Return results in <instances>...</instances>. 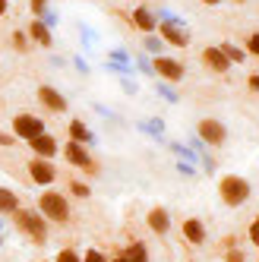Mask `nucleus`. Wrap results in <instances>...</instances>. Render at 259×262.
Masks as SVG:
<instances>
[{
	"mask_svg": "<svg viewBox=\"0 0 259 262\" xmlns=\"http://www.w3.org/2000/svg\"><path fill=\"white\" fill-rule=\"evenodd\" d=\"M10 218H13V224H16V231H19L26 240H32L35 247H45V243H48L51 224H48V218H45L38 209H16Z\"/></svg>",
	"mask_w": 259,
	"mask_h": 262,
	"instance_id": "f257e3e1",
	"label": "nucleus"
},
{
	"mask_svg": "<svg viewBox=\"0 0 259 262\" xmlns=\"http://www.w3.org/2000/svg\"><path fill=\"white\" fill-rule=\"evenodd\" d=\"M35 209L48 218V224H67L70 215H73V202H70L67 193H57L54 186H48V190H41L38 205H35Z\"/></svg>",
	"mask_w": 259,
	"mask_h": 262,
	"instance_id": "f03ea898",
	"label": "nucleus"
},
{
	"mask_svg": "<svg viewBox=\"0 0 259 262\" xmlns=\"http://www.w3.org/2000/svg\"><path fill=\"white\" fill-rule=\"evenodd\" d=\"M253 196V183L240 174H225L218 177V199L228 205V209H240V205H247Z\"/></svg>",
	"mask_w": 259,
	"mask_h": 262,
	"instance_id": "7ed1b4c3",
	"label": "nucleus"
},
{
	"mask_svg": "<svg viewBox=\"0 0 259 262\" xmlns=\"http://www.w3.org/2000/svg\"><path fill=\"white\" fill-rule=\"evenodd\" d=\"M60 155L67 158V164L70 167H76V171H85V174H92L95 177L101 167H98V161L92 158V152H89V145H82V142H73V139H67L63 145H60Z\"/></svg>",
	"mask_w": 259,
	"mask_h": 262,
	"instance_id": "20e7f679",
	"label": "nucleus"
},
{
	"mask_svg": "<svg viewBox=\"0 0 259 262\" xmlns=\"http://www.w3.org/2000/svg\"><path fill=\"white\" fill-rule=\"evenodd\" d=\"M158 35L164 38V45L168 48H174V51H187L190 48V41H193V35H190V26L180 19H161L158 23Z\"/></svg>",
	"mask_w": 259,
	"mask_h": 262,
	"instance_id": "39448f33",
	"label": "nucleus"
},
{
	"mask_svg": "<svg viewBox=\"0 0 259 262\" xmlns=\"http://www.w3.org/2000/svg\"><path fill=\"white\" fill-rule=\"evenodd\" d=\"M10 133L19 139V142H32L35 136H41V133H48V123L38 117V114H16L13 120H10Z\"/></svg>",
	"mask_w": 259,
	"mask_h": 262,
	"instance_id": "423d86ee",
	"label": "nucleus"
},
{
	"mask_svg": "<svg viewBox=\"0 0 259 262\" xmlns=\"http://www.w3.org/2000/svg\"><path fill=\"white\" fill-rule=\"evenodd\" d=\"M152 70H155V79H164V82H171V85H177L183 76H187L183 60L171 57V54H155V57H152Z\"/></svg>",
	"mask_w": 259,
	"mask_h": 262,
	"instance_id": "0eeeda50",
	"label": "nucleus"
},
{
	"mask_svg": "<svg viewBox=\"0 0 259 262\" xmlns=\"http://www.w3.org/2000/svg\"><path fill=\"white\" fill-rule=\"evenodd\" d=\"M196 136L206 142L209 148H221V145L228 142V126L221 123V120H215V117H202L196 123Z\"/></svg>",
	"mask_w": 259,
	"mask_h": 262,
	"instance_id": "6e6552de",
	"label": "nucleus"
},
{
	"mask_svg": "<svg viewBox=\"0 0 259 262\" xmlns=\"http://www.w3.org/2000/svg\"><path fill=\"white\" fill-rule=\"evenodd\" d=\"M199 60H202V67H206L209 73H215V76H228L231 67H234L218 45H206V48H202V54H199Z\"/></svg>",
	"mask_w": 259,
	"mask_h": 262,
	"instance_id": "1a4fd4ad",
	"label": "nucleus"
},
{
	"mask_svg": "<svg viewBox=\"0 0 259 262\" xmlns=\"http://www.w3.org/2000/svg\"><path fill=\"white\" fill-rule=\"evenodd\" d=\"M35 98H38V104L45 111H51V114H67L70 111V101L60 89H54V85H38V92H35Z\"/></svg>",
	"mask_w": 259,
	"mask_h": 262,
	"instance_id": "9d476101",
	"label": "nucleus"
},
{
	"mask_svg": "<svg viewBox=\"0 0 259 262\" xmlns=\"http://www.w3.org/2000/svg\"><path fill=\"white\" fill-rule=\"evenodd\" d=\"M29 177H32V183H38V186H54V180H57V167H54V161L51 158H35L32 155V161H29Z\"/></svg>",
	"mask_w": 259,
	"mask_h": 262,
	"instance_id": "9b49d317",
	"label": "nucleus"
},
{
	"mask_svg": "<svg viewBox=\"0 0 259 262\" xmlns=\"http://www.w3.org/2000/svg\"><path fill=\"white\" fill-rule=\"evenodd\" d=\"M130 23H133L136 32L149 35V32H158V16H155V7L152 4H139L133 7V13H130Z\"/></svg>",
	"mask_w": 259,
	"mask_h": 262,
	"instance_id": "f8f14e48",
	"label": "nucleus"
},
{
	"mask_svg": "<svg viewBox=\"0 0 259 262\" xmlns=\"http://www.w3.org/2000/svg\"><path fill=\"white\" fill-rule=\"evenodd\" d=\"M29 145V152L35 155V158H57L60 155V142L57 139H54V133H51V129H48V133H41V136H35L32 142H26Z\"/></svg>",
	"mask_w": 259,
	"mask_h": 262,
	"instance_id": "ddd939ff",
	"label": "nucleus"
},
{
	"mask_svg": "<svg viewBox=\"0 0 259 262\" xmlns=\"http://www.w3.org/2000/svg\"><path fill=\"white\" fill-rule=\"evenodd\" d=\"M26 32H29V38H32V45H38V48H45V51H54V32L41 23V19H32L26 23Z\"/></svg>",
	"mask_w": 259,
	"mask_h": 262,
	"instance_id": "4468645a",
	"label": "nucleus"
},
{
	"mask_svg": "<svg viewBox=\"0 0 259 262\" xmlns=\"http://www.w3.org/2000/svg\"><path fill=\"white\" fill-rule=\"evenodd\" d=\"M145 224H149V231H152V234L164 237V234L171 231V212L164 209V205H152L149 215H145Z\"/></svg>",
	"mask_w": 259,
	"mask_h": 262,
	"instance_id": "2eb2a0df",
	"label": "nucleus"
},
{
	"mask_svg": "<svg viewBox=\"0 0 259 262\" xmlns=\"http://www.w3.org/2000/svg\"><path fill=\"white\" fill-rule=\"evenodd\" d=\"M180 234H183V240L190 243V247H202V243H206V224H202L199 218H187L180 224Z\"/></svg>",
	"mask_w": 259,
	"mask_h": 262,
	"instance_id": "dca6fc26",
	"label": "nucleus"
},
{
	"mask_svg": "<svg viewBox=\"0 0 259 262\" xmlns=\"http://www.w3.org/2000/svg\"><path fill=\"white\" fill-rule=\"evenodd\" d=\"M67 136L73 139V142H82V145H95V133L89 129V123L85 120H79V117H73L70 123H67Z\"/></svg>",
	"mask_w": 259,
	"mask_h": 262,
	"instance_id": "f3484780",
	"label": "nucleus"
},
{
	"mask_svg": "<svg viewBox=\"0 0 259 262\" xmlns=\"http://www.w3.org/2000/svg\"><path fill=\"white\" fill-rule=\"evenodd\" d=\"M16 209H23V199L16 196L10 186H0V215L7 218V215H13Z\"/></svg>",
	"mask_w": 259,
	"mask_h": 262,
	"instance_id": "a211bd4d",
	"label": "nucleus"
},
{
	"mask_svg": "<svg viewBox=\"0 0 259 262\" xmlns=\"http://www.w3.org/2000/svg\"><path fill=\"white\" fill-rule=\"evenodd\" d=\"M120 256H123L126 262H149V250H145V243H142V240L126 243V247L120 250Z\"/></svg>",
	"mask_w": 259,
	"mask_h": 262,
	"instance_id": "6ab92c4d",
	"label": "nucleus"
},
{
	"mask_svg": "<svg viewBox=\"0 0 259 262\" xmlns=\"http://www.w3.org/2000/svg\"><path fill=\"white\" fill-rule=\"evenodd\" d=\"M221 51H225V57L234 63V67H240V63H247V57H250V54L244 51V45H234V41H221L218 45Z\"/></svg>",
	"mask_w": 259,
	"mask_h": 262,
	"instance_id": "aec40b11",
	"label": "nucleus"
},
{
	"mask_svg": "<svg viewBox=\"0 0 259 262\" xmlns=\"http://www.w3.org/2000/svg\"><path fill=\"white\" fill-rule=\"evenodd\" d=\"M142 51L149 54V57H155V54L168 51V45H164V38H161L158 32H149V35H142Z\"/></svg>",
	"mask_w": 259,
	"mask_h": 262,
	"instance_id": "412c9836",
	"label": "nucleus"
},
{
	"mask_svg": "<svg viewBox=\"0 0 259 262\" xmlns=\"http://www.w3.org/2000/svg\"><path fill=\"white\" fill-rule=\"evenodd\" d=\"M136 126L142 129L145 136H155V139H161V136H164V120H161V117H142Z\"/></svg>",
	"mask_w": 259,
	"mask_h": 262,
	"instance_id": "4be33fe9",
	"label": "nucleus"
},
{
	"mask_svg": "<svg viewBox=\"0 0 259 262\" xmlns=\"http://www.w3.org/2000/svg\"><path fill=\"white\" fill-rule=\"evenodd\" d=\"M10 45H13V51H16V54H29V48H32L29 32H26V29H16V32L10 35Z\"/></svg>",
	"mask_w": 259,
	"mask_h": 262,
	"instance_id": "5701e85b",
	"label": "nucleus"
},
{
	"mask_svg": "<svg viewBox=\"0 0 259 262\" xmlns=\"http://www.w3.org/2000/svg\"><path fill=\"white\" fill-rule=\"evenodd\" d=\"M155 92H158V95L168 101V104H177V101H180V92H177L171 82H164V79H155Z\"/></svg>",
	"mask_w": 259,
	"mask_h": 262,
	"instance_id": "b1692460",
	"label": "nucleus"
},
{
	"mask_svg": "<svg viewBox=\"0 0 259 262\" xmlns=\"http://www.w3.org/2000/svg\"><path fill=\"white\" fill-rule=\"evenodd\" d=\"M171 152L177 155V161H190V164H199V155L193 152L190 145H183V142H171Z\"/></svg>",
	"mask_w": 259,
	"mask_h": 262,
	"instance_id": "393cba45",
	"label": "nucleus"
},
{
	"mask_svg": "<svg viewBox=\"0 0 259 262\" xmlns=\"http://www.w3.org/2000/svg\"><path fill=\"white\" fill-rule=\"evenodd\" d=\"M133 63H136V73H142V76H155V70H152V57H149L145 51H139V54H136Z\"/></svg>",
	"mask_w": 259,
	"mask_h": 262,
	"instance_id": "a878e982",
	"label": "nucleus"
},
{
	"mask_svg": "<svg viewBox=\"0 0 259 262\" xmlns=\"http://www.w3.org/2000/svg\"><path fill=\"white\" fill-rule=\"evenodd\" d=\"M67 190H70V196H76V199H89V196H92V186H89L85 180H76V177L70 180Z\"/></svg>",
	"mask_w": 259,
	"mask_h": 262,
	"instance_id": "bb28decb",
	"label": "nucleus"
},
{
	"mask_svg": "<svg viewBox=\"0 0 259 262\" xmlns=\"http://www.w3.org/2000/svg\"><path fill=\"white\" fill-rule=\"evenodd\" d=\"M54 262H82V253H76L73 247H63L57 256H54Z\"/></svg>",
	"mask_w": 259,
	"mask_h": 262,
	"instance_id": "cd10ccee",
	"label": "nucleus"
},
{
	"mask_svg": "<svg viewBox=\"0 0 259 262\" xmlns=\"http://www.w3.org/2000/svg\"><path fill=\"white\" fill-rule=\"evenodd\" d=\"M244 51L250 54V57H259V32H250L247 41H244Z\"/></svg>",
	"mask_w": 259,
	"mask_h": 262,
	"instance_id": "c85d7f7f",
	"label": "nucleus"
},
{
	"mask_svg": "<svg viewBox=\"0 0 259 262\" xmlns=\"http://www.w3.org/2000/svg\"><path fill=\"white\" fill-rule=\"evenodd\" d=\"M221 256H225V262H247V253L240 250V247H228V250H221Z\"/></svg>",
	"mask_w": 259,
	"mask_h": 262,
	"instance_id": "c756f323",
	"label": "nucleus"
},
{
	"mask_svg": "<svg viewBox=\"0 0 259 262\" xmlns=\"http://www.w3.org/2000/svg\"><path fill=\"white\" fill-rule=\"evenodd\" d=\"M29 10H32L35 19H41L45 10H51V0H29Z\"/></svg>",
	"mask_w": 259,
	"mask_h": 262,
	"instance_id": "7c9ffc66",
	"label": "nucleus"
},
{
	"mask_svg": "<svg viewBox=\"0 0 259 262\" xmlns=\"http://www.w3.org/2000/svg\"><path fill=\"white\" fill-rule=\"evenodd\" d=\"M107 60H117V63H133V57L126 54V48H111V51H107Z\"/></svg>",
	"mask_w": 259,
	"mask_h": 262,
	"instance_id": "2f4dec72",
	"label": "nucleus"
},
{
	"mask_svg": "<svg viewBox=\"0 0 259 262\" xmlns=\"http://www.w3.org/2000/svg\"><path fill=\"white\" fill-rule=\"evenodd\" d=\"M82 262H107V256H104L101 250L92 247V250H85V253H82Z\"/></svg>",
	"mask_w": 259,
	"mask_h": 262,
	"instance_id": "473e14b6",
	"label": "nucleus"
},
{
	"mask_svg": "<svg viewBox=\"0 0 259 262\" xmlns=\"http://www.w3.org/2000/svg\"><path fill=\"white\" fill-rule=\"evenodd\" d=\"M247 237H250V243H253V247H259V215L250 221V228H247Z\"/></svg>",
	"mask_w": 259,
	"mask_h": 262,
	"instance_id": "72a5a7b5",
	"label": "nucleus"
},
{
	"mask_svg": "<svg viewBox=\"0 0 259 262\" xmlns=\"http://www.w3.org/2000/svg\"><path fill=\"white\" fill-rule=\"evenodd\" d=\"M120 89H123V92H130V95H136V92H139V85H136V79H133V76H120Z\"/></svg>",
	"mask_w": 259,
	"mask_h": 262,
	"instance_id": "f704fd0d",
	"label": "nucleus"
},
{
	"mask_svg": "<svg viewBox=\"0 0 259 262\" xmlns=\"http://www.w3.org/2000/svg\"><path fill=\"white\" fill-rule=\"evenodd\" d=\"M177 174H183V177H196V164H190V161H177Z\"/></svg>",
	"mask_w": 259,
	"mask_h": 262,
	"instance_id": "c9c22d12",
	"label": "nucleus"
},
{
	"mask_svg": "<svg viewBox=\"0 0 259 262\" xmlns=\"http://www.w3.org/2000/svg\"><path fill=\"white\" fill-rule=\"evenodd\" d=\"M41 23H45V26H48V29L54 32V26H57V10H54V7H51V10H45V16H41Z\"/></svg>",
	"mask_w": 259,
	"mask_h": 262,
	"instance_id": "e433bc0d",
	"label": "nucleus"
},
{
	"mask_svg": "<svg viewBox=\"0 0 259 262\" xmlns=\"http://www.w3.org/2000/svg\"><path fill=\"white\" fill-rule=\"evenodd\" d=\"M79 35H82V41H85V45H92V41H95V38H98V35H95V32H92V29H89L85 23H79Z\"/></svg>",
	"mask_w": 259,
	"mask_h": 262,
	"instance_id": "4c0bfd02",
	"label": "nucleus"
},
{
	"mask_svg": "<svg viewBox=\"0 0 259 262\" xmlns=\"http://www.w3.org/2000/svg\"><path fill=\"white\" fill-rule=\"evenodd\" d=\"M16 142H19V139H16L13 133H4V129H0V148H13Z\"/></svg>",
	"mask_w": 259,
	"mask_h": 262,
	"instance_id": "58836bf2",
	"label": "nucleus"
},
{
	"mask_svg": "<svg viewBox=\"0 0 259 262\" xmlns=\"http://www.w3.org/2000/svg\"><path fill=\"white\" fill-rule=\"evenodd\" d=\"M73 67H76V70L82 73V76H89V63H85V60L79 57V54H76V57H73Z\"/></svg>",
	"mask_w": 259,
	"mask_h": 262,
	"instance_id": "ea45409f",
	"label": "nucleus"
},
{
	"mask_svg": "<svg viewBox=\"0 0 259 262\" xmlns=\"http://www.w3.org/2000/svg\"><path fill=\"white\" fill-rule=\"evenodd\" d=\"M247 85H250V92H259V73H250V76H247Z\"/></svg>",
	"mask_w": 259,
	"mask_h": 262,
	"instance_id": "a19ab883",
	"label": "nucleus"
},
{
	"mask_svg": "<svg viewBox=\"0 0 259 262\" xmlns=\"http://www.w3.org/2000/svg\"><path fill=\"white\" fill-rule=\"evenodd\" d=\"M7 13H10V0H0V19H4Z\"/></svg>",
	"mask_w": 259,
	"mask_h": 262,
	"instance_id": "79ce46f5",
	"label": "nucleus"
},
{
	"mask_svg": "<svg viewBox=\"0 0 259 262\" xmlns=\"http://www.w3.org/2000/svg\"><path fill=\"white\" fill-rule=\"evenodd\" d=\"M51 63H54V67H63V63H67V60H63V57H60V54H51Z\"/></svg>",
	"mask_w": 259,
	"mask_h": 262,
	"instance_id": "37998d69",
	"label": "nucleus"
},
{
	"mask_svg": "<svg viewBox=\"0 0 259 262\" xmlns=\"http://www.w3.org/2000/svg\"><path fill=\"white\" fill-rule=\"evenodd\" d=\"M202 7H218V4H225V0H199Z\"/></svg>",
	"mask_w": 259,
	"mask_h": 262,
	"instance_id": "c03bdc74",
	"label": "nucleus"
},
{
	"mask_svg": "<svg viewBox=\"0 0 259 262\" xmlns=\"http://www.w3.org/2000/svg\"><path fill=\"white\" fill-rule=\"evenodd\" d=\"M107 262H126V259L123 256H114V259H107Z\"/></svg>",
	"mask_w": 259,
	"mask_h": 262,
	"instance_id": "a18cd8bd",
	"label": "nucleus"
},
{
	"mask_svg": "<svg viewBox=\"0 0 259 262\" xmlns=\"http://www.w3.org/2000/svg\"><path fill=\"white\" fill-rule=\"evenodd\" d=\"M231 4H237V7H244V4H247V0H231Z\"/></svg>",
	"mask_w": 259,
	"mask_h": 262,
	"instance_id": "49530a36",
	"label": "nucleus"
},
{
	"mask_svg": "<svg viewBox=\"0 0 259 262\" xmlns=\"http://www.w3.org/2000/svg\"><path fill=\"white\" fill-rule=\"evenodd\" d=\"M0 231H4V215H0Z\"/></svg>",
	"mask_w": 259,
	"mask_h": 262,
	"instance_id": "de8ad7c7",
	"label": "nucleus"
},
{
	"mask_svg": "<svg viewBox=\"0 0 259 262\" xmlns=\"http://www.w3.org/2000/svg\"><path fill=\"white\" fill-rule=\"evenodd\" d=\"M0 247H4V237H0Z\"/></svg>",
	"mask_w": 259,
	"mask_h": 262,
	"instance_id": "09e8293b",
	"label": "nucleus"
}]
</instances>
